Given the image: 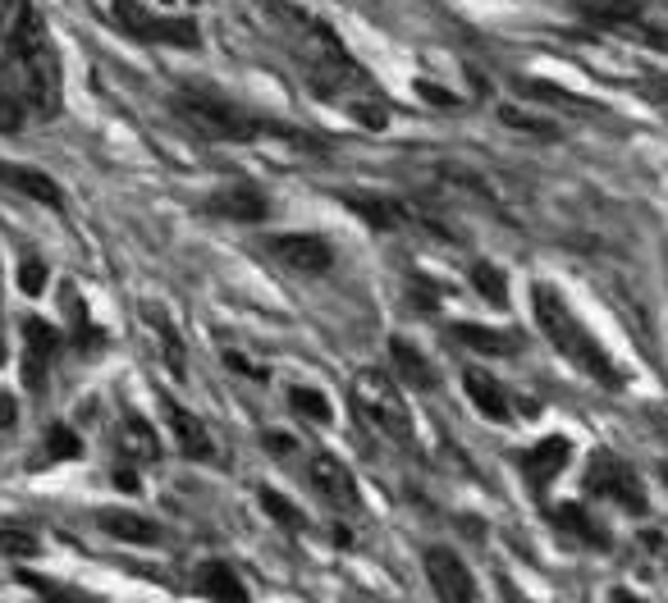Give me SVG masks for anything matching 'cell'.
I'll list each match as a JSON object with an SVG mask.
<instances>
[{
    "mask_svg": "<svg viewBox=\"0 0 668 603\" xmlns=\"http://www.w3.org/2000/svg\"><path fill=\"white\" fill-rule=\"evenodd\" d=\"M353 407L357 416L380 430L384 439L394 443H407L413 439V416H407V403H403V389L384 375V371H362L353 380Z\"/></svg>",
    "mask_w": 668,
    "mask_h": 603,
    "instance_id": "obj_5",
    "label": "cell"
},
{
    "mask_svg": "<svg viewBox=\"0 0 668 603\" xmlns=\"http://www.w3.org/2000/svg\"><path fill=\"white\" fill-rule=\"evenodd\" d=\"M504 119L518 124V128H527V134H550V128H554V124H541V119H527V115H518V111H504Z\"/></svg>",
    "mask_w": 668,
    "mask_h": 603,
    "instance_id": "obj_34",
    "label": "cell"
},
{
    "mask_svg": "<svg viewBox=\"0 0 668 603\" xmlns=\"http://www.w3.org/2000/svg\"><path fill=\"white\" fill-rule=\"evenodd\" d=\"M96 526L106 531L111 540H124V544H157V540H161L157 521H147V517H138V512H119V508L96 512Z\"/></svg>",
    "mask_w": 668,
    "mask_h": 603,
    "instance_id": "obj_14",
    "label": "cell"
},
{
    "mask_svg": "<svg viewBox=\"0 0 668 603\" xmlns=\"http://www.w3.org/2000/svg\"><path fill=\"white\" fill-rule=\"evenodd\" d=\"M211 211L224 216V220H243V224H256V220H266V197L256 193V188H224L211 197Z\"/></svg>",
    "mask_w": 668,
    "mask_h": 603,
    "instance_id": "obj_19",
    "label": "cell"
},
{
    "mask_svg": "<svg viewBox=\"0 0 668 603\" xmlns=\"http://www.w3.org/2000/svg\"><path fill=\"white\" fill-rule=\"evenodd\" d=\"M19 288H23V293H28V298H37V293H42V288H46V266H42V260H23V270H19Z\"/></svg>",
    "mask_w": 668,
    "mask_h": 603,
    "instance_id": "obj_31",
    "label": "cell"
},
{
    "mask_svg": "<svg viewBox=\"0 0 668 603\" xmlns=\"http://www.w3.org/2000/svg\"><path fill=\"white\" fill-rule=\"evenodd\" d=\"M161 407H165V416H170V430H174V439H178V449H184V457H193V462H211V457H216V443H211L207 426H201L193 411L178 407L174 398H161Z\"/></svg>",
    "mask_w": 668,
    "mask_h": 603,
    "instance_id": "obj_11",
    "label": "cell"
},
{
    "mask_svg": "<svg viewBox=\"0 0 668 603\" xmlns=\"http://www.w3.org/2000/svg\"><path fill=\"white\" fill-rule=\"evenodd\" d=\"M462 384H468V398L476 403V411H485L491 421H512V403L499 380H491L485 371H468L462 375Z\"/></svg>",
    "mask_w": 668,
    "mask_h": 603,
    "instance_id": "obj_16",
    "label": "cell"
},
{
    "mask_svg": "<svg viewBox=\"0 0 668 603\" xmlns=\"http://www.w3.org/2000/svg\"><path fill=\"white\" fill-rule=\"evenodd\" d=\"M266 252L293 275H325L334 266L330 243L316 239V233H275V239L266 243Z\"/></svg>",
    "mask_w": 668,
    "mask_h": 603,
    "instance_id": "obj_8",
    "label": "cell"
},
{
    "mask_svg": "<svg viewBox=\"0 0 668 603\" xmlns=\"http://www.w3.org/2000/svg\"><path fill=\"white\" fill-rule=\"evenodd\" d=\"M0 548H5V554H37V540L14 531V526H5V531H0Z\"/></svg>",
    "mask_w": 668,
    "mask_h": 603,
    "instance_id": "obj_32",
    "label": "cell"
},
{
    "mask_svg": "<svg viewBox=\"0 0 668 603\" xmlns=\"http://www.w3.org/2000/svg\"><path fill=\"white\" fill-rule=\"evenodd\" d=\"M174 115L207 142H252L270 128L256 115H247L243 106H234L229 96L207 92V88H178L174 92Z\"/></svg>",
    "mask_w": 668,
    "mask_h": 603,
    "instance_id": "obj_4",
    "label": "cell"
},
{
    "mask_svg": "<svg viewBox=\"0 0 668 603\" xmlns=\"http://www.w3.org/2000/svg\"><path fill=\"white\" fill-rule=\"evenodd\" d=\"M289 403H293V411L312 416V421H330V398H325V393H316V389H307V384L289 389Z\"/></svg>",
    "mask_w": 668,
    "mask_h": 603,
    "instance_id": "obj_28",
    "label": "cell"
},
{
    "mask_svg": "<svg viewBox=\"0 0 668 603\" xmlns=\"http://www.w3.org/2000/svg\"><path fill=\"white\" fill-rule=\"evenodd\" d=\"M0 83H5L33 119H50L60 111V60L50 50L46 23L33 19L19 37L5 42V60H0Z\"/></svg>",
    "mask_w": 668,
    "mask_h": 603,
    "instance_id": "obj_2",
    "label": "cell"
},
{
    "mask_svg": "<svg viewBox=\"0 0 668 603\" xmlns=\"http://www.w3.org/2000/svg\"><path fill=\"white\" fill-rule=\"evenodd\" d=\"M636 0H586V14L600 19V23H613V28H627V23L636 19Z\"/></svg>",
    "mask_w": 668,
    "mask_h": 603,
    "instance_id": "obj_25",
    "label": "cell"
},
{
    "mask_svg": "<svg viewBox=\"0 0 668 603\" xmlns=\"http://www.w3.org/2000/svg\"><path fill=\"white\" fill-rule=\"evenodd\" d=\"M426 581L440 603H476V581L453 548H426Z\"/></svg>",
    "mask_w": 668,
    "mask_h": 603,
    "instance_id": "obj_9",
    "label": "cell"
},
{
    "mask_svg": "<svg viewBox=\"0 0 668 603\" xmlns=\"http://www.w3.org/2000/svg\"><path fill=\"white\" fill-rule=\"evenodd\" d=\"M115 23L124 33H134L142 42H165V46H197L201 33L193 19H161V14H147L138 0H115Z\"/></svg>",
    "mask_w": 668,
    "mask_h": 603,
    "instance_id": "obj_6",
    "label": "cell"
},
{
    "mask_svg": "<svg viewBox=\"0 0 668 603\" xmlns=\"http://www.w3.org/2000/svg\"><path fill=\"white\" fill-rule=\"evenodd\" d=\"M390 361H394V375L407 384V389H435V366L407 344V338H390Z\"/></svg>",
    "mask_w": 668,
    "mask_h": 603,
    "instance_id": "obj_18",
    "label": "cell"
},
{
    "mask_svg": "<svg viewBox=\"0 0 668 603\" xmlns=\"http://www.w3.org/2000/svg\"><path fill=\"white\" fill-rule=\"evenodd\" d=\"M568 453H573V443L568 439H545V443H535V449L522 457V476L531 480V489H545L563 466H568Z\"/></svg>",
    "mask_w": 668,
    "mask_h": 603,
    "instance_id": "obj_12",
    "label": "cell"
},
{
    "mask_svg": "<svg viewBox=\"0 0 668 603\" xmlns=\"http://www.w3.org/2000/svg\"><path fill=\"white\" fill-rule=\"evenodd\" d=\"M586 489H590V494H604V498H613V503L627 508V512H636V517L650 508L646 485L636 480V471H632V466H623L619 457H609V453H600L596 462H590V471H586Z\"/></svg>",
    "mask_w": 668,
    "mask_h": 603,
    "instance_id": "obj_7",
    "label": "cell"
},
{
    "mask_svg": "<svg viewBox=\"0 0 668 603\" xmlns=\"http://www.w3.org/2000/svg\"><path fill=\"white\" fill-rule=\"evenodd\" d=\"M613 603H641V599H636V594H623V590H619V594H613Z\"/></svg>",
    "mask_w": 668,
    "mask_h": 603,
    "instance_id": "obj_37",
    "label": "cell"
},
{
    "mask_svg": "<svg viewBox=\"0 0 668 603\" xmlns=\"http://www.w3.org/2000/svg\"><path fill=\"white\" fill-rule=\"evenodd\" d=\"M147 321H151V329L161 334V348H165V361H170V371H178V375H184V348H178V338H174L170 321H165V316H157V311H147Z\"/></svg>",
    "mask_w": 668,
    "mask_h": 603,
    "instance_id": "obj_29",
    "label": "cell"
},
{
    "mask_svg": "<svg viewBox=\"0 0 668 603\" xmlns=\"http://www.w3.org/2000/svg\"><path fill=\"white\" fill-rule=\"evenodd\" d=\"M307 480H312V489L339 512H357V503H362V498H357L353 471L339 457H330V453H316L312 462H307Z\"/></svg>",
    "mask_w": 668,
    "mask_h": 603,
    "instance_id": "obj_10",
    "label": "cell"
},
{
    "mask_svg": "<svg viewBox=\"0 0 668 603\" xmlns=\"http://www.w3.org/2000/svg\"><path fill=\"white\" fill-rule=\"evenodd\" d=\"M33 115H28V106L0 83V134H23V124H28Z\"/></svg>",
    "mask_w": 668,
    "mask_h": 603,
    "instance_id": "obj_27",
    "label": "cell"
},
{
    "mask_svg": "<svg viewBox=\"0 0 668 603\" xmlns=\"http://www.w3.org/2000/svg\"><path fill=\"white\" fill-rule=\"evenodd\" d=\"M33 19H37L33 0H0V46H5L10 37H19Z\"/></svg>",
    "mask_w": 668,
    "mask_h": 603,
    "instance_id": "obj_23",
    "label": "cell"
},
{
    "mask_svg": "<svg viewBox=\"0 0 668 603\" xmlns=\"http://www.w3.org/2000/svg\"><path fill=\"white\" fill-rule=\"evenodd\" d=\"M627 33H636L646 46H655L659 56H668V28H636V23H627Z\"/></svg>",
    "mask_w": 668,
    "mask_h": 603,
    "instance_id": "obj_33",
    "label": "cell"
},
{
    "mask_svg": "<svg viewBox=\"0 0 668 603\" xmlns=\"http://www.w3.org/2000/svg\"><path fill=\"white\" fill-rule=\"evenodd\" d=\"M468 275H472V288H476L481 298H491L495 306H504V302H508V283H504V275L491 266V260H476V266H472Z\"/></svg>",
    "mask_w": 668,
    "mask_h": 603,
    "instance_id": "obj_24",
    "label": "cell"
},
{
    "mask_svg": "<svg viewBox=\"0 0 668 603\" xmlns=\"http://www.w3.org/2000/svg\"><path fill=\"white\" fill-rule=\"evenodd\" d=\"M453 338H458V344H468L472 352H485V357H508V352L522 348L518 334L491 329V325H453Z\"/></svg>",
    "mask_w": 668,
    "mask_h": 603,
    "instance_id": "obj_20",
    "label": "cell"
},
{
    "mask_svg": "<svg viewBox=\"0 0 668 603\" xmlns=\"http://www.w3.org/2000/svg\"><path fill=\"white\" fill-rule=\"evenodd\" d=\"M0 183H5V188H14V193H23V197L42 201V206H65L60 183L50 178V174H42V170H28V165H5V161H0Z\"/></svg>",
    "mask_w": 668,
    "mask_h": 603,
    "instance_id": "obj_13",
    "label": "cell"
},
{
    "mask_svg": "<svg viewBox=\"0 0 668 603\" xmlns=\"http://www.w3.org/2000/svg\"><path fill=\"white\" fill-rule=\"evenodd\" d=\"M252 10L262 14V23L279 42H285L293 65L302 69V78L321 96H344V92H367L371 96V78L348 56V46L334 37L330 23L289 5V0H252Z\"/></svg>",
    "mask_w": 668,
    "mask_h": 603,
    "instance_id": "obj_1",
    "label": "cell"
},
{
    "mask_svg": "<svg viewBox=\"0 0 668 603\" xmlns=\"http://www.w3.org/2000/svg\"><path fill=\"white\" fill-rule=\"evenodd\" d=\"M0 426H14V398L0 393Z\"/></svg>",
    "mask_w": 668,
    "mask_h": 603,
    "instance_id": "obj_35",
    "label": "cell"
},
{
    "mask_svg": "<svg viewBox=\"0 0 668 603\" xmlns=\"http://www.w3.org/2000/svg\"><path fill=\"white\" fill-rule=\"evenodd\" d=\"M262 508H266V512H270V517H275L285 531H302V526H307V517H302V512L289 503L285 494H275V489H262Z\"/></svg>",
    "mask_w": 668,
    "mask_h": 603,
    "instance_id": "obj_26",
    "label": "cell"
},
{
    "mask_svg": "<svg viewBox=\"0 0 668 603\" xmlns=\"http://www.w3.org/2000/svg\"><path fill=\"white\" fill-rule=\"evenodd\" d=\"M197 590L211 603H247V590H243L239 571L229 563H201L197 567Z\"/></svg>",
    "mask_w": 668,
    "mask_h": 603,
    "instance_id": "obj_15",
    "label": "cell"
},
{
    "mask_svg": "<svg viewBox=\"0 0 668 603\" xmlns=\"http://www.w3.org/2000/svg\"><path fill=\"white\" fill-rule=\"evenodd\" d=\"M23 338H28V366H23V375H28V384L37 389L42 384V366L60 352V334L33 316V321H23Z\"/></svg>",
    "mask_w": 668,
    "mask_h": 603,
    "instance_id": "obj_17",
    "label": "cell"
},
{
    "mask_svg": "<svg viewBox=\"0 0 668 603\" xmlns=\"http://www.w3.org/2000/svg\"><path fill=\"white\" fill-rule=\"evenodd\" d=\"M115 485L119 489H138V476H134V471H115Z\"/></svg>",
    "mask_w": 668,
    "mask_h": 603,
    "instance_id": "obj_36",
    "label": "cell"
},
{
    "mask_svg": "<svg viewBox=\"0 0 668 603\" xmlns=\"http://www.w3.org/2000/svg\"><path fill=\"white\" fill-rule=\"evenodd\" d=\"M554 521L563 531H568L573 540H581V544H596V548H604L609 544V535L596 526V521L586 517V508H577V503H563V508H554Z\"/></svg>",
    "mask_w": 668,
    "mask_h": 603,
    "instance_id": "obj_22",
    "label": "cell"
},
{
    "mask_svg": "<svg viewBox=\"0 0 668 603\" xmlns=\"http://www.w3.org/2000/svg\"><path fill=\"white\" fill-rule=\"evenodd\" d=\"M119 449H124V457H134V462H157L161 457V439H157V430L142 421V416H124Z\"/></svg>",
    "mask_w": 668,
    "mask_h": 603,
    "instance_id": "obj_21",
    "label": "cell"
},
{
    "mask_svg": "<svg viewBox=\"0 0 668 603\" xmlns=\"http://www.w3.org/2000/svg\"><path fill=\"white\" fill-rule=\"evenodd\" d=\"M531 306H535V321H541V329H545V338H550V348H558L563 357L577 366V371H586L590 380H600L604 389H619V384H623L619 366H613L609 352L581 329V321L573 316L568 306H563L558 293H550L545 283H535V288H531Z\"/></svg>",
    "mask_w": 668,
    "mask_h": 603,
    "instance_id": "obj_3",
    "label": "cell"
},
{
    "mask_svg": "<svg viewBox=\"0 0 668 603\" xmlns=\"http://www.w3.org/2000/svg\"><path fill=\"white\" fill-rule=\"evenodd\" d=\"M46 449H50V457H60V462H69V457L83 453V449H79V434H73L69 426H50V430H46Z\"/></svg>",
    "mask_w": 668,
    "mask_h": 603,
    "instance_id": "obj_30",
    "label": "cell"
}]
</instances>
